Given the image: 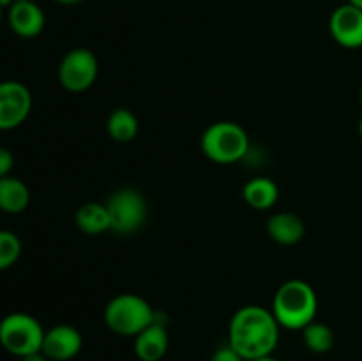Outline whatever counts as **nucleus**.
<instances>
[{
    "instance_id": "nucleus-1",
    "label": "nucleus",
    "mask_w": 362,
    "mask_h": 361,
    "mask_svg": "<svg viewBox=\"0 0 362 361\" xmlns=\"http://www.w3.org/2000/svg\"><path fill=\"white\" fill-rule=\"evenodd\" d=\"M281 326L274 314L260 304H247L233 314L228 326V345L246 361L272 356L279 343Z\"/></svg>"
},
{
    "instance_id": "nucleus-2",
    "label": "nucleus",
    "mask_w": 362,
    "mask_h": 361,
    "mask_svg": "<svg viewBox=\"0 0 362 361\" xmlns=\"http://www.w3.org/2000/svg\"><path fill=\"white\" fill-rule=\"evenodd\" d=\"M318 310V297L313 287L304 280H286L272 297L271 311L285 329L303 331L315 321Z\"/></svg>"
},
{
    "instance_id": "nucleus-3",
    "label": "nucleus",
    "mask_w": 362,
    "mask_h": 361,
    "mask_svg": "<svg viewBox=\"0 0 362 361\" xmlns=\"http://www.w3.org/2000/svg\"><path fill=\"white\" fill-rule=\"evenodd\" d=\"M202 152L218 165H232L250 152V137L240 124L219 120L211 124L202 134Z\"/></svg>"
},
{
    "instance_id": "nucleus-4",
    "label": "nucleus",
    "mask_w": 362,
    "mask_h": 361,
    "mask_svg": "<svg viewBox=\"0 0 362 361\" xmlns=\"http://www.w3.org/2000/svg\"><path fill=\"white\" fill-rule=\"evenodd\" d=\"M105 324L110 331L120 336H136L158 319L147 299L138 294H119L108 301L105 308Z\"/></svg>"
},
{
    "instance_id": "nucleus-5",
    "label": "nucleus",
    "mask_w": 362,
    "mask_h": 361,
    "mask_svg": "<svg viewBox=\"0 0 362 361\" xmlns=\"http://www.w3.org/2000/svg\"><path fill=\"white\" fill-rule=\"evenodd\" d=\"M45 333L37 319L14 311L0 321V345L13 356L23 357L42 349Z\"/></svg>"
},
{
    "instance_id": "nucleus-6",
    "label": "nucleus",
    "mask_w": 362,
    "mask_h": 361,
    "mask_svg": "<svg viewBox=\"0 0 362 361\" xmlns=\"http://www.w3.org/2000/svg\"><path fill=\"white\" fill-rule=\"evenodd\" d=\"M112 218V230L117 234H134L147 219V202L134 188H120L106 202Z\"/></svg>"
},
{
    "instance_id": "nucleus-7",
    "label": "nucleus",
    "mask_w": 362,
    "mask_h": 361,
    "mask_svg": "<svg viewBox=\"0 0 362 361\" xmlns=\"http://www.w3.org/2000/svg\"><path fill=\"white\" fill-rule=\"evenodd\" d=\"M99 74V60L88 48L69 50L59 66V81L67 92H85L95 84Z\"/></svg>"
},
{
    "instance_id": "nucleus-8",
    "label": "nucleus",
    "mask_w": 362,
    "mask_h": 361,
    "mask_svg": "<svg viewBox=\"0 0 362 361\" xmlns=\"http://www.w3.org/2000/svg\"><path fill=\"white\" fill-rule=\"evenodd\" d=\"M32 110V94L21 81H0V131L21 126Z\"/></svg>"
},
{
    "instance_id": "nucleus-9",
    "label": "nucleus",
    "mask_w": 362,
    "mask_h": 361,
    "mask_svg": "<svg viewBox=\"0 0 362 361\" xmlns=\"http://www.w3.org/2000/svg\"><path fill=\"white\" fill-rule=\"evenodd\" d=\"M329 32L343 48H362V9L349 2L336 7L329 18Z\"/></svg>"
},
{
    "instance_id": "nucleus-10",
    "label": "nucleus",
    "mask_w": 362,
    "mask_h": 361,
    "mask_svg": "<svg viewBox=\"0 0 362 361\" xmlns=\"http://www.w3.org/2000/svg\"><path fill=\"white\" fill-rule=\"evenodd\" d=\"M83 347V336L74 326L59 324L45 333L41 353L52 361H69Z\"/></svg>"
},
{
    "instance_id": "nucleus-11",
    "label": "nucleus",
    "mask_w": 362,
    "mask_h": 361,
    "mask_svg": "<svg viewBox=\"0 0 362 361\" xmlns=\"http://www.w3.org/2000/svg\"><path fill=\"white\" fill-rule=\"evenodd\" d=\"M11 30L23 39L37 38L46 25L45 11L34 0H16L7 11Z\"/></svg>"
},
{
    "instance_id": "nucleus-12",
    "label": "nucleus",
    "mask_w": 362,
    "mask_h": 361,
    "mask_svg": "<svg viewBox=\"0 0 362 361\" xmlns=\"http://www.w3.org/2000/svg\"><path fill=\"white\" fill-rule=\"evenodd\" d=\"M170 336L163 322L156 319L148 328L134 336V354L140 361H161L168 353Z\"/></svg>"
},
{
    "instance_id": "nucleus-13",
    "label": "nucleus",
    "mask_w": 362,
    "mask_h": 361,
    "mask_svg": "<svg viewBox=\"0 0 362 361\" xmlns=\"http://www.w3.org/2000/svg\"><path fill=\"white\" fill-rule=\"evenodd\" d=\"M267 234L274 243L281 244V246H293L303 241L304 234H306V225L296 212H274L267 222Z\"/></svg>"
},
{
    "instance_id": "nucleus-14",
    "label": "nucleus",
    "mask_w": 362,
    "mask_h": 361,
    "mask_svg": "<svg viewBox=\"0 0 362 361\" xmlns=\"http://www.w3.org/2000/svg\"><path fill=\"white\" fill-rule=\"evenodd\" d=\"M243 197L244 202H246L251 209L267 211V209L274 207L276 202H278L279 188L271 177L258 176L244 184Z\"/></svg>"
},
{
    "instance_id": "nucleus-15",
    "label": "nucleus",
    "mask_w": 362,
    "mask_h": 361,
    "mask_svg": "<svg viewBox=\"0 0 362 361\" xmlns=\"http://www.w3.org/2000/svg\"><path fill=\"white\" fill-rule=\"evenodd\" d=\"M74 223L78 229L88 236H99L108 230H112V218L106 204H98V202H87L80 205L74 214Z\"/></svg>"
},
{
    "instance_id": "nucleus-16",
    "label": "nucleus",
    "mask_w": 362,
    "mask_h": 361,
    "mask_svg": "<svg viewBox=\"0 0 362 361\" xmlns=\"http://www.w3.org/2000/svg\"><path fill=\"white\" fill-rule=\"evenodd\" d=\"M30 204V190L21 179L7 176L0 179V211L20 214Z\"/></svg>"
},
{
    "instance_id": "nucleus-17",
    "label": "nucleus",
    "mask_w": 362,
    "mask_h": 361,
    "mask_svg": "<svg viewBox=\"0 0 362 361\" xmlns=\"http://www.w3.org/2000/svg\"><path fill=\"white\" fill-rule=\"evenodd\" d=\"M106 131L112 140L119 142V144H127L136 138L138 131H140V122L131 110L115 108L106 120Z\"/></svg>"
},
{
    "instance_id": "nucleus-18",
    "label": "nucleus",
    "mask_w": 362,
    "mask_h": 361,
    "mask_svg": "<svg viewBox=\"0 0 362 361\" xmlns=\"http://www.w3.org/2000/svg\"><path fill=\"white\" fill-rule=\"evenodd\" d=\"M303 340L304 345L315 354H325L334 347L336 336L331 326L324 324V322L313 321L303 329Z\"/></svg>"
},
{
    "instance_id": "nucleus-19",
    "label": "nucleus",
    "mask_w": 362,
    "mask_h": 361,
    "mask_svg": "<svg viewBox=\"0 0 362 361\" xmlns=\"http://www.w3.org/2000/svg\"><path fill=\"white\" fill-rule=\"evenodd\" d=\"M21 255V241L11 230H0V271L16 264Z\"/></svg>"
},
{
    "instance_id": "nucleus-20",
    "label": "nucleus",
    "mask_w": 362,
    "mask_h": 361,
    "mask_svg": "<svg viewBox=\"0 0 362 361\" xmlns=\"http://www.w3.org/2000/svg\"><path fill=\"white\" fill-rule=\"evenodd\" d=\"M14 166V156L9 149L0 147V179L11 176Z\"/></svg>"
},
{
    "instance_id": "nucleus-21",
    "label": "nucleus",
    "mask_w": 362,
    "mask_h": 361,
    "mask_svg": "<svg viewBox=\"0 0 362 361\" xmlns=\"http://www.w3.org/2000/svg\"><path fill=\"white\" fill-rule=\"evenodd\" d=\"M211 361H246L239 353L232 349L230 345H223L211 356Z\"/></svg>"
},
{
    "instance_id": "nucleus-22",
    "label": "nucleus",
    "mask_w": 362,
    "mask_h": 361,
    "mask_svg": "<svg viewBox=\"0 0 362 361\" xmlns=\"http://www.w3.org/2000/svg\"><path fill=\"white\" fill-rule=\"evenodd\" d=\"M20 361H49L48 357L45 356V354L39 350V353H34V354H28V356H23L20 357Z\"/></svg>"
},
{
    "instance_id": "nucleus-23",
    "label": "nucleus",
    "mask_w": 362,
    "mask_h": 361,
    "mask_svg": "<svg viewBox=\"0 0 362 361\" xmlns=\"http://www.w3.org/2000/svg\"><path fill=\"white\" fill-rule=\"evenodd\" d=\"M55 2L66 4V6H69V4H78V2H81V0H55Z\"/></svg>"
},
{
    "instance_id": "nucleus-24",
    "label": "nucleus",
    "mask_w": 362,
    "mask_h": 361,
    "mask_svg": "<svg viewBox=\"0 0 362 361\" xmlns=\"http://www.w3.org/2000/svg\"><path fill=\"white\" fill-rule=\"evenodd\" d=\"M251 361H278L274 356H265V357H258V360H251Z\"/></svg>"
},
{
    "instance_id": "nucleus-25",
    "label": "nucleus",
    "mask_w": 362,
    "mask_h": 361,
    "mask_svg": "<svg viewBox=\"0 0 362 361\" xmlns=\"http://www.w3.org/2000/svg\"><path fill=\"white\" fill-rule=\"evenodd\" d=\"M349 4H352L354 7H359V9H362V0H349Z\"/></svg>"
},
{
    "instance_id": "nucleus-26",
    "label": "nucleus",
    "mask_w": 362,
    "mask_h": 361,
    "mask_svg": "<svg viewBox=\"0 0 362 361\" xmlns=\"http://www.w3.org/2000/svg\"><path fill=\"white\" fill-rule=\"evenodd\" d=\"M359 134H361V138H362V117H361V120H359Z\"/></svg>"
},
{
    "instance_id": "nucleus-27",
    "label": "nucleus",
    "mask_w": 362,
    "mask_h": 361,
    "mask_svg": "<svg viewBox=\"0 0 362 361\" xmlns=\"http://www.w3.org/2000/svg\"><path fill=\"white\" fill-rule=\"evenodd\" d=\"M359 101H361V105H362V87H361V92H359Z\"/></svg>"
},
{
    "instance_id": "nucleus-28",
    "label": "nucleus",
    "mask_w": 362,
    "mask_h": 361,
    "mask_svg": "<svg viewBox=\"0 0 362 361\" xmlns=\"http://www.w3.org/2000/svg\"><path fill=\"white\" fill-rule=\"evenodd\" d=\"M2 9H4V7L0 6V21H2Z\"/></svg>"
},
{
    "instance_id": "nucleus-29",
    "label": "nucleus",
    "mask_w": 362,
    "mask_h": 361,
    "mask_svg": "<svg viewBox=\"0 0 362 361\" xmlns=\"http://www.w3.org/2000/svg\"><path fill=\"white\" fill-rule=\"evenodd\" d=\"M14 2H16V0H14Z\"/></svg>"
}]
</instances>
